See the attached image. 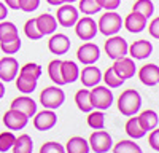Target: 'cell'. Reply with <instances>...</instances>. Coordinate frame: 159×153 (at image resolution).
Here are the masks:
<instances>
[{"mask_svg": "<svg viewBox=\"0 0 159 153\" xmlns=\"http://www.w3.org/2000/svg\"><path fill=\"white\" fill-rule=\"evenodd\" d=\"M42 75V67L35 62H27L24 64L19 70V75H16V88L19 89L21 93H34L35 88H37V83H38V78Z\"/></svg>", "mask_w": 159, "mask_h": 153, "instance_id": "obj_1", "label": "cell"}, {"mask_svg": "<svg viewBox=\"0 0 159 153\" xmlns=\"http://www.w3.org/2000/svg\"><path fill=\"white\" fill-rule=\"evenodd\" d=\"M142 107V97L135 89H126L118 99V110L124 117H134Z\"/></svg>", "mask_w": 159, "mask_h": 153, "instance_id": "obj_2", "label": "cell"}, {"mask_svg": "<svg viewBox=\"0 0 159 153\" xmlns=\"http://www.w3.org/2000/svg\"><path fill=\"white\" fill-rule=\"evenodd\" d=\"M123 26V19L118 13L113 10V11H107L99 18V22H97V30L107 37H111V35H116L119 32Z\"/></svg>", "mask_w": 159, "mask_h": 153, "instance_id": "obj_3", "label": "cell"}, {"mask_svg": "<svg viewBox=\"0 0 159 153\" xmlns=\"http://www.w3.org/2000/svg\"><path fill=\"white\" fill-rule=\"evenodd\" d=\"M92 109L96 110H107L113 104V93L108 86H99L96 85L92 91H89Z\"/></svg>", "mask_w": 159, "mask_h": 153, "instance_id": "obj_4", "label": "cell"}, {"mask_svg": "<svg viewBox=\"0 0 159 153\" xmlns=\"http://www.w3.org/2000/svg\"><path fill=\"white\" fill-rule=\"evenodd\" d=\"M65 100V93L59 86H48L40 93V102L45 109L56 110L59 109Z\"/></svg>", "mask_w": 159, "mask_h": 153, "instance_id": "obj_5", "label": "cell"}, {"mask_svg": "<svg viewBox=\"0 0 159 153\" xmlns=\"http://www.w3.org/2000/svg\"><path fill=\"white\" fill-rule=\"evenodd\" d=\"M127 42L124 40L123 37L119 35H111L107 42H105V53H107L108 58H111L113 61L115 59H119L127 54Z\"/></svg>", "mask_w": 159, "mask_h": 153, "instance_id": "obj_6", "label": "cell"}, {"mask_svg": "<svg viewBox=\"0 0 159 153\" xmlns=\"http://www.w3.org/2000/svg\"><path fill=\"white\" fill-rule=\"evenodd\" d=\"M75 32H76V37L81 38L83 42H89L97 34V24L89 16H84L81 19L78 18V21L75 22Z\"/></svg>", "mask_w": 159, "mask_h": 153, "instance_id": "obj_7", "label": "cell"}, {"mask_svg": "<svg viewBox=\"0 0 159 153\" xmlns=\"http://www.w3.org/2000/svg\"><path fill=\"white\" fill-rule=\"evenodd\" d=\"M111 145V136L103 129H96V132H92L89 137V148L94 150V153H107Z\"/></svg>", "mask_w": 159, "mask_h": 153, "instance_id": "obj_8", "label": "cell"}, {"mask_svg": "<svg viewBox=\"0 0 159 153\" xmlns=\"http://www.w3.org/2000/svg\"><path fill=\"white\" fill-rule=\"evenodd\" d=\"M54 18L62 27H72L78 21V10L72 3H62V5H59Z\"/></svg>", "mask_w": 159, "mask_h": 153, "instance_id": "obj_9", "label": "cell"}, {"mask_svg": "<svg viewBox=\"0 0 159 153\" xmlns=\"http://www.w3.org/2000/svg\"><path fill=\"white\" fill-rule=\"evenodd\" d=\"M3 123L10 131H21L24 129L29 123V117H25L24 113H21L19 110L10 109L8 112H5L3 115Z\"/></svg>", "mask_w": 159, "mask_h": 153, "instance_id": "obj_10", "label": "cell"}, {"mask_svg": "<svg viewBox=\"0 0 159 153\" xmlns=\"http://www.w3.org/2000/svg\"><path fill=\"white\" fill-rule=\"evenodd\" d=\"M113 70L116 72V75L119 78H123L124 81L132 78L135 75V62L132 58H127V56H123L119 59H115L113 62Z\"/></svg>", "mask_w": 159, "mask_h": 153, "instance_id": "obj_11", "label": "cell"}, {"mask_svg": "<svg viewBox=\"0 0 159 153\" xmlns=\"http://www.w3.org/2000/svg\"><path fill=\"white\" fill-rule=\"evenodd\" d=\"M76 58H78V61L81 64H84V66L96 64L99 61V58H100V49H99V46L96 43L88 42V43H84V45H81L78 48Z\"/></svg>", "mask_w": 159, "mask_h": 153, "instance_id": "obj_12", "label": "cell"}, {"mask_svg": "<svg viewBox=\"0 0 159 153\" xmlns=\"http://www.w3.org/2000/svg\"><path fill=\"white\" fill-rule=\"evenodd\" d=\"M19 72V64L13 56H5L0 59V80L2 81H13Z\"/></svg>", "mask_w": 159, "mask_h": 153, "instance_id": "obj_13", "label": "cell"}, {"mask_svg": "<svg viewBox=\"0 0 159 153\" xmlns=\"http://www.w3.org/2000/svg\"><path fill=\"white\" fill-rule=\"evenodd\" d=\"M57 123V117L52 110H43L40 113H35V118H34V126L35 129L38 131H49L51 128H54Z\"/></svg>", "mask_w": 159, "mask_h": 153, "instance_id": "obj_14", "label": "cell"}, {"mask_svg": "<svg viewBox=\"0 0 159 153\" xmlns=\"http://www.w3.org/2000/svg\"><path fill=\"white\" fill-rule=\"evenodd\" d=\"M48 49L52 54H57V56L65 54L70 49V38L65 34H54L48 42Z\"/></svg>", "mask_w": 159, "mask_h": 153, "instance_id": "obj_15", "label": "cell"}, {"mask_svg": "<svg viewBox=\"0 0 159 153\" xmlns=\"http://www.w3.org/2000/svg\"><path fill=\"white\" fill-rule=\"evenodd\" d=\"M100 80H102V72L99 70V67L94 66V64H89L88 67H84L80 72V81H81L86 88H94L96 85H99Z\"/></svg>", "mask_w": 159, "mask_h": 153, "instance_id": "obj_16", "label": "cell"}, {"mask_svg": "<svg viewBox=\"0 0 159 153\" xmlns=\"http://www.w3.org/2000/svg\"><path fill=\"white\" fill-rule=\"evenodd\" d=\"M10 109H15V110H19L21 113H24L25 117H34L37 113V104L35 100L29 96H19L16 97L15 100L11 102V107Z\"/></svg>", "mask_w": 159, "mask_h": 153, "instance_id": "obj_17", "label": "cell"}, {"mask_svg": "<svg viewBox=\"0 0 159 153\" xmlns=\"http://www.w3.org/2000/svg\"><path fill=\"white\" fill-rule=\"evenodd\" d=\"M139 78L145 86H156L159 83V67L156 64H147L139 70Z\"/></svg>", "mask_w": 159, "mask_h": 153, "instance_id": "obj_18", "label": "cell"}, {"mask_svg": "<svg viewBox=\"0 0 159 153\" xmlns=\"http://www.w3.org/2000/svg\"><path fill=\"white\" fill-rule=\"evenodd\" d=\"M127 53L132 59H147L153 53V45L147 40H137L127 48Z\"/></svg>", "mask_w": 159, "mask_h": 153, "instance_id": "obj_19", "label": "cell"}, {"mask_svg": "<svg viewBox=\"0 0 159 153\" xmlns=\"http://www.w3.org/2000/svg\"><path fill=\"white\" fill-rule=\"evenodd\" d=\"M123 24H124V27L129 32L139 34V32H142L145 27H147V18H145L143 15H140V13H137V11H130L129 15L126 16Z\"/></svg>", "mask_w": 159, "mask_h": 153, "instance_id": "obj_20", "label": "cell"}, {"mask_svg": "<svg viewBox=\"0 0 159 153\" xmlns=\"http://www.w3.org/2000/svg\"><path fill=\"white\" fill-rule=\"evenodd\" d=\"M35 21H37V27L42 32V35H51L57 29V21L52 15H49V13L40 15L38 18H35Z\"/></svg>", "mask_w": 159, "mask_h": 153, "instance_id": "obj_21", "label": "cell"}, {"mask_svg": "<svg viewBox=\"0 0 159 153\" xmlns=\"http://www.w3.org/2000/svg\"><path fill=\"white\" fill-rule=\"evenodd\" d=\"M61 73H62V80H64L65 85L76 81L78 76H80L78 66L73 61H62L61 62Z\"/></svg>", "mask_w": 159, "mask_h": 153, "instance_id": "obj_22", "label": "cell"}, {"mask_svg": "<svg viewBox=\"0 0 159 153\" xmlns=\"http://www.w3.org/2000/svg\"><path fill=\"white\" fill-rule=\"evenodd\" d=\"M137 120H139V124L142 126V129L145 132L154 129V128L157 126V121H159L157 113L154 110H145V112H142L137 117Z\"/></svg>", "mask_w": 159, "mask_h": 153, "instance_id": "obj_23", "label": "cell"}, {"mask_svg": "<svg viewBox=\"0 0 159 153\" xmlns=\"http://www.w3.org/2000/svg\"><path fill=\"white\" fill-rule=\"evenodd\" d=\"M65 153H89V142L80 136L70 137L65 145Z\"/></svg>", "mask_w": 159, "mask_h": 153, "instance_id": "obj_24", "label": "cell"}, {"mask_svg": "<svg viewBox=\"0 0 159 153\" xmlns=\"http://www.w3.org/2000/svg\"><path fill=\"white\" fill-rule=\"evenodd\" d=\"M13 153H32L34 151V142L29 134H21L16 137L15 144H13Z\"/></svg>", "mask_w": 159, "mask_h": 153, "instance_id": "obj_25", "label": "cell"}, {"mask_svg": "<svg viewBox=\"0 0 159 153\" xmlns=\"http://www.w3.org/2000/svg\"><path fill=\"white\" fill-rule=\"evenodd\" d=\"M75 104L78 105V109L81 112L89 113L92 110V104H91V96L88 89H78L75 94Z\"/></svg>", "mask_w": 159, "mask_h": 153, "instance_id": "obj_26", "label": "cell"}, {"mask_svg": "<svg viewBox=\"0 0 159 153\" xmlns=\"http://www.w3.org/2000/svg\"><path fill=\"white\" fill-rule=\"evenodd\" d=\"M61 62H62L61 59H54V61H51L48 64V75L57 86L65 85L64 80H62V73H61Z\"/></svg>", "mask_w": 159, "mask_h": 153, "instance_id": "obj_27", "label": "cell"}, {"mask_svg": "<svg viewBox=\"0 0 159 153\" xmlns=\"http://www.w3.org/2000/svg\"><path fill=\"white\" fill-rule=\"evenodd\" d=\"M113 153H142V148L134 140H119L113 147Z\"/></svg>", "mask_w": 159, "mask_h": 153, "instance_id": "obj_28", "label": "cell"}, {"mask_svg": "<svg viewBox=\"0 0 159 153\" xmlns=\"http://www.w3.org/2000/svg\"><path fill=\"white\" fill-rule=\"evenodd\" d=\"M132 11H137V13H140V15H143L148 19L154 13V5H153L151 0H137V2L134 3V7H132Z\"/></svg>", "mask_w": 159, "mask_h": 153, "instance_id": "obj_29", "label": "cell"}, {"mask_svg": "<svg viewBox=\"0 0 159 153\" xmlns=\"http://www.w3.org/2000/svg\"><path fill=\"white\" fill-rule=\"evenodd\" d=\"M126 132H127L129 137H132V139H142L145 134H147V132L142 129V126L139 124L137 117L127 120V123H126Z\"/></svg>", "mask_w": 159, "mask_h": 153, "instance_id": "obj_30", "label": "cell"}, {"mask_svg": "<svg viewBox=\"0 0 159 153\" xmlns=\"http://www.w3.org/2000/svg\"><path fill=\"white\" fill-rule=\"evenodd\" d=\"M18 35H19L18 34V27L13 22H10V21L0 22V42L10 40V38H15Z\"/></svg>", "mask_w": 159, "mask_h": 153, "instance_id": "obj_31", "label": "cell"}, {"mask_svg": "<svg viewBox=\"0 0 159 153\" xmlns=\"http://www.w3.org/2000/svg\"><path fill=\"white\" fill-rule=\"evenodd\" d=\"M88 124L92 129H103L105 128V115L102 110H96V112H89L88 115Z\"/></svg>", "mask_w": 159, "mask_h": 153, "instance_id": "obj_32", "label": "cell"}, {"mask_svg": "<svg viewBox=\"0 0 159 153\" xmlns=\"http://www.w3.org/2000/svg\"><path fill=\"white\" fill-rule=\"evenodd\" d=\"M0 49L3 51L5 54H15L21 49V38L19 35L15 38H10V40H3L0 42Z\"/></svg>", "mask_w": 159, "mask_h": 153, "instance_id": "obj_33", "label": "cell"}, {"mask_svg": "<svg viewBox=\"0 0 159 153\" xmlns=\"http://www.w3.org/2000/svg\"><path fill=\"white\" fill-rule=\"evenodd\" d=\"M24 34H25L27 38H30V40H40V38L43 37L42 32H40L38 27H37L35 18H30V19L25 21V24H24Z\"/></svg>", "mask_w": 159, "mask_h": 153, "instance_id": "obj_34", "label": "cell"}, {"mask_svg": "<svg viewBox=\"0 0 159 153\" xmlns=\"http://www.w3.org/2000/svg\"><path fill=\"white\" fill-rule=\"evenodd\" d=\"M102 80L107 83L108 88H119V86L124 83V80L119 78V76L116 75V72L113 70V67H108L107 70H105V73H103V76H102Z\"/></svg>", "mask_w": 159, "mask_h": 153, "instance_id": "obj_35", "label": "cell"}, {"mask_svg": "<svg viewBox=\"0 0 159 153\" xmlns=\"http://www.w3.org/2000/svg\"><path fill=\"white\" fill-rule=\"evenodd\" d=\"M78 8L83 15H96L97 11H100V5L97 3V0H80L78 3Z\"/></svg>", "mask_w": 159, "mask_h": 153, "instance_id": "obj_36", "label": "cell"}, {"mask_svg": "<svg viewBox=\"0 0 159 153\" xmlns=\"http://www.w3.org/2000/svg\"><path fill=\"white\" fill-rule=\"evenodd\" d=\"M15 140H16V136L13 134L11 131L0 132V151L2 153L8 151L13 147V144H15Z\"/></svg>", "mask_w": 159, "mask_h": 153, "instance_id": "obj_37", "label": "cell"}, {"mask_svg": "<svg viewBox=\"0 0 159 153\" xmlns=\"http://www.w3.org/2000/svg\"><path fill=\"white\" fill-rule=\"evenodd\" d=\"M40 153H65V148L57 142H46L40 147Z\"/></svg>", "mask_w": 159, "mask_h": 153, "instance_id": "obj_38", "label": "cell"}, {"mask_svg": "<svg viewBox=\"0 0 159 153\" xmlns=\"http://www.w3.org/2000/svg\"><path fill=\"white\" fill-rule=\"evenodd\" d=\"M18 3H19V10L25 13H32L38 8L40 0H18Z\"/></svg>", "mask_w": 159, "mask_h": 153, "instance_id": "obj_39", "label": "cell"}, {"mask_svg": "<svg viewBox=\"0 0 159 153\" xmlns=\"http://www.w3.org/2000/svg\"><path fill=\"white\" fill-rule=\"evenodd\" d=\"M97 3L100 5V8H105L107 11H113L121 5V0H97Z\"/></svg>", "mask_w": 159, "mask_h": 153, "instance_id": "obj_40", "label": "cell"}, {"mask_svg": "<svg viewBox=\"0 0 159 153\" xmlns=\"http://www.w3.org/2000/svg\"><path fill=\"white\" fill-rule=\"evenodd\" d=\"M148 144L151 148H154L156 151H159V129H151L150 136H148Z\"/></svg>", "mask_w": 159, "mask_h": 153, "instance_id": "obj_41", "label": "cell"}, {"mask_svg": "<svg viewBox=\"0 0 159 153\" xmlns=\"http://www.w3.org/2000/svg\"><path fill=\"white\" fill-rule=\"evenodd\" d=\"M148 32H150V35H151L153 38H157V40H159V16L154 18V19L150 22Z\"/></svg>", "mask_w": 159, "mask_h": 153, "instance_id": "obj_42", "label": "cell"}, {"mask_svg": "<svg viewBox=\"0 0 159 153\" xmlns=\"http://www.w3.org/2000/svg\"><path fill=\"white\" fill-rule=\"evenodd\" d=\"M7 16H8V7L0 2V21H3Z\"/></svg>", "mask_w": 159, "mask_h": 153, "instance_id": "obj_43", "label": "cell"}, {"mask_svg": "<svg viewBox=\"0 0 159 153\" xmlns=\"http://www.w3.org/2000/svg\"><path fill=\"white\" fill-rule=\"evenodd\" d=\"M5 3L8 8L11 10H19V3H18V0H5Z\"/></svg>", "mask_w": 159, "mask_h": 153, "instance_id": "obj_44", "label": "cell"}, {"mask_svg": "<svg viewBox=\"0 0 159 153\" xmlns=\"http://www.w3.org/2000/svg\"><path fill=\"white\" fill-rule=\"evenodd\" d=\"M46 2H48L49 5H54V7H59V5H62V0H46Z\"/></svg>", "mask_w": 159, "mask_h": 153, "instance_id": "obj_45", "label": "cell"}, {"mask_svg": "<svg viewBox=\"0 0 159 153\" xmlns=\"http://www.w3.org/2000/svg\"><path fill=\"white\" fill-rule=\"evenodd\" d=\"M5 96V86H3V81L0 80V99Z\"/></svg>", "mask_w": 159, "mask_h": 153, "instance_id": "obj_46", "label": "cell"}, {"mask_svg": "<svg viewBox=\"0 0 159 153\" xmlns=\"http://www.w3.org/2000/svg\"><path fill=\"white\" fill-rule=\"evenodd\" d=\"M73 2H76V0H62V3H73Z\"/></svg>", "mask_w": 159, "mask_h": 153, "instance_id": "obj_47", "label": "cell"}]
</instances>
